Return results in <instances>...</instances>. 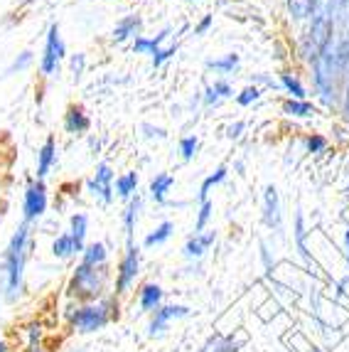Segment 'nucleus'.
<instances>
[{
    "label": "nucleus",
    "instance_id": "nucleus-1",
    "mask_svg": "<svg viewBox=\"0 0 349 352\" xmlns=\"http://www.w3.org/2000/svg\"><path fill=\"white\" fill-rule=\"evenodd\" d=\"M27 256H30V224L25 222L12 234L5 254L0 258V298L5 300V303H15L23 296V276H25Z\"/></svg>",
    "mask_w": 349,
    "mask_h": 352
},
{
    "label": "nucleus",
    "instance_id": "nucleus-2",
    "mask_svg": "<svg viewBox=\"0 0 349 352\" xmlns=\"http://www.w3.org/2000/svg\"><path fill=\"white\" fill-rule=\"evenodd\" d=\"M113 308H116L113 300H93V303L69 308V311H67V320H69V325L76 333H84V335L99 333V330H104L113 318H118V313L113 311Z\"/></svg>",
    "mask_w": 349,
    "mask_h": 352
},
{
    "label": "nucleus",
    "instance_id": "nucleus-3",
    "mask_svg": "<svg viewBox=\"0 0 349 352\" xmlns=\"http://www.w3.org/2000/svg\"><path fill=\"white\" fill-rule=\"evenodd\" d=\"M106 283H109V269L106 266H87L79 264L71 274L69 281V296L76 300H101L106 291Z\"/></svg>",
    "mask_w": 349,
    "mask_h": 352
},
{
    "label": "nucleus",
    "instance_id": "nucleus-4",
    "mask_svg": "<svg viewBox=\"0 0 349 352\" xmlns=\"http://www.w3.org/2000/svg\"><path fill=\"white\" fill-rule=\"evenodd\" d=\"M332 30H335V6L327 3L317 8V12L313 15V25L305 37V57L315 62V57L332 42Z\"/></svg>",
    "mask_w": 349,
    "mask_h": 352
},
{
    "label": "nucleus",
    "instance_id": "nucleus-5",
    "mask_svg": "<svg viewBox=\"0 0 349 352\" xmlns=\"http://www.w3.org/2000/svg\"><path fill=\"white\" fill-rule=\"evenodd\" d=\"M315 67V87L322 94L325 104L335 101V79L339 76L337 57H335V42H330L325 50H322L313 62Z\"/></svg>",
    "mask_w": 349,
    "mask_h": 352
},
{
    "label": "nucleus",
    "instance_id": "nucleus-6",
    "mask_svg": "<svg viewBox=\"0 0 349 352\" xmlns=\"http://www.w3.org/2000/svg\"><path fill=\"white\" fill-rule=\"evenodd\" d=\"M140 274V252L135 244H128L126 256L121 258L116 271V296H123L135 283V276Z\"/></svg>",
    "mask_w": 349,
    "mask_h": 352
},
{
    "label": "nucleus",
    "instance_id": "nucleus-7",
    "mask_svg": "<svg viewBox=\"0 0 349 352\" xmlns=\"http://www.w3.org/2000/svg\"><path fill=\"white\" fill-rule=\"evenodd\" d=\"M190 316V308L180 303H168V305H160L155 313H153L150 323H148V335L150 338H157V335H163L165 330L170 328L172 320H180V318Z\"/></svg>",
    "mask_w": 349,
    "mask_h": 352
},
{
    "label": "nucleus",
    "instance_id": "nucleus-8",
    "mask_svg": "<svg viewBox=\"0 0 349 352\" xmlns=\"http://www.w3.org/2000/svg\"><path fill=\"white\" fill-rule=\"evenodd\" d=\"M65 42L59 35V25H52L49 32H47V45H45V54H42V74H54L59 67V62L65 59Z\"/></svg>",
    "mask_w": 349,
    "mask_h": 352
},
{
    "label": "nucleus",
    "instance_id": "nucleus-9",
    "mask_svg": "<svg viewBox=\"0 0 349 352\" xmlns=\"http://www.w3.org/2000/svg\"><path fill=\"white\" fill-rule=\"evenodd\" d=\"M25 222H32V219L42 217L47 212V188L42 180H30L27 182V192H25Z\"/></svg>",
    "mask_w": 349,
    "mask_h": 352
},
{
    "label": "nucleus",
    "instance_id": "nucleus-10",
    "mask_svg": "<svg viewBox=\"0 0 349 352\" xmlns=\"http://www.w3.org/2000/svg\"><path fill=\"white\" fill-rule=\"evenodd\" d=\"M111 182H113V170H111V165L101 163L99 168H96V177L89 180V190H91L93 195H99L101 200L109 205V202L113 200V188H111Z\"/></svg>",
    "mask_w": 349,
    "mask_h": 352
},
{
    "label": "nucleus",
    "instance_id": "nucleus-11",
    "mask_svg": "<svg viewBox=\"0 0 349 352\" xmlns=\"http://www.w3.org/2000/svg\"><path fill=\"white\" fill-rule=\"evenodd\" d=\"M280 197L273 185H268L263 192V222L271 229H280Z\"/></svg>",
    "mask_w": 349,
    "mask_h": 352
},
{
    "label": "nucleus",
    "instance_id": "nucleus-12",
    "mask_svg": "<svg viewBox=\"0 0 349 352\" xmlns=\"http://www.w3.org/2000/svg\"><path fill=\"white\" fill-rule=\"evenodd\" d=\"M244 345V338H234V335H212L210 340L199 347V352H239V347Z\"/></svg>",
    "mask_w": 349,
    "mask_h": 352
},
{
    "label": "nucleus",
    "instance_id": "nucleus-13",
    "mask_svg": "<svg viewBox=\"0 0 349 352\" xmlns=\"http://www.w3.org/2000/svg\"><path fill=\"white\" fill-rule=\"evenodd\" d=\"M216 241L214 232H199V234L190 236L185 244V256L187 258H202L204 254L210 252V247Z\"/></svg>",
    "mask_w": 349,
    "mask_h": 352
},
{
    "label": "nucleus",
    "instance_id": "nucleus-14",
    "mask_svg": "<svg viewBox=\"0 0 349 352\" xmlns=\"http://www.w3.org/2000/svg\"><path fill=\"white\" fill-rule=\"evenodd\" d=\"M163 288L157 286V283H146V286L140 288L138 294V305L143 313H155L160 305H163Z\"/></svg>",
    "mask_w": 349,
    "mask_h": 352
},
{
    "label": "nucleus",
    "instance_id": "nucleus-15",
    "mask_svg": "<svg viewBox=\"0 0 349 352\" xmlns=\"http://www.w3.org/2000/svg\"><path fill=\"white\" fill-rule=\"evenodd\" d=\"M54 160H57V143L49 135L45 141V146L40 148V153H37V180H45L49 168L54 165Z\"/></svg>",
    "mask_w": 349,
    "mask_h": 352
},
{
    "label": "nucleus",
    "instance_id": "nucleus-16",
    "mask_svg": "<svg viewBox=\"0 0 349 352\" xmlns=\"http://www.w3.org/2000/svg\"><path fill=\"white\" fill-rule=\"evenodd\" d=\"M89 126H91V121H89V116L84 113L82 106H71L69 111H67V116H65L67 133L82 135V133H87V131H89Z\"/></svg>",
    "mask_w": 349,
    "mask_h": 352
},
{
    "label": "nucleus",
    "instance_id": "nucleus-17",
    "mask_svg": "<svg viewBox=\"0 0 349 352\" xmlns=\"http://www.w3.org/2000/svg\"><path fill=\"white\" fill-rule=\"evenodd\" d=\"M87 229H89V219L87 214H82V212H76V214H71V222H69V234L71 239H74V247L76 252L82 254L84 252V239H87Z\"/></svg>",
    "mask_w": 349,
    "mask_h": 352
},
{
    "label": "nucleus",
    "instance_id": "nucleus-18",
    "mask_svg": "<svg viewBox=\"0 0 349 352\" xmlns=\"http://www.w3.org/2000/svg\"><path fill=\"white\" fill-rule=\"evenodd\" d=\"M106 258H109V249L101 241H91L82 252V264L87 266H106Z\"/></svg>",
    "mask_w": 349,
    "mask_h": 352
},
{
    "label": "nucleus",
    "instance_id": "nucleus-19",
    "mask_svg": "<svg viewBox=\"0 0 349 352\" xmlns=\"http://www.w3.org/2000/svg\"><path fill=\"white\" fill-rule=\"evenodd\" d=\"M172 185H174V177L168 175V173H160V175H155L150 182V197L157 205H165V195L170 192Z\"/></svg>",
    "mask_w": 349,
    "mask_h": 352
},
{
    "label": "nucleus",
    "instance_id": "nucleus-20",
    "mask_svg": "<svg viewBox=\"0 0 349 352\" xmlns=\"http://www.w3.org/2000/svg\"><path fill=\"white\" fill-rule=\"evenodd\" d=\"M317 8H320V0H288V10L295 20L313 18Z\"/></svg>",
    "mask_w": 349,
    "mask_h": 352
},
{
    "label": "nucleus",
    "instance_id": "nucleus-21",
    "mask_svg": "<svg viewBox=\"0 0 349 352\" xmlns=\"http://www.w3.org/2000/svg\"><path fill=\"white\" fill-rule=\"evenodd\" d=\"M140 30V18L138 15H128V18H123L121 23L113 28V42H123L133 37L135 32Z\"/></svg>",
    "mask_w": 349,
    "mask_h": 352
},
{
    "label": "nucleus",
    "instance_id": "nucleus-22",
    "mask_svg": "<svg viewBox=\"0 0 349 352\" xmlns=\"http://www.w3.org/2000/svg\"><path fill=\"white\" fill-rule=\"evenodd\" d=\"M52 254L57 258H71L76 256V247H74V239H71L69 232H65V234H59L57 239L52 241Z\"/></svg>",
    "mask_w": 349,
    "mask_h": 352
},
{
    "label": "nucleus",
    "instance_id": "nucleus-23",
    "mask_svg": "<svg viewBox=\"0 0 349 352\" xmlns=\"http://www.w3.org/2000/svg\"><path fill=\"white\" fill-rule=\"evenodd\" d=\"M168 35H170V30H163V32L155 37H138L133 45L135 54H155L157 50H160V42H163Z\"/></svg>",
    "mask_w": 349,
    "mask_h": 352
},
{
    "label": "nucleus",
    "instance_id": "nucleus-24",
    "mask_svg": "<svg viewBox=\"0 0 349 352\" xmlns=\"http://www.w3.org/2000/svg\"><path fill=\"white\" fill-rule=\"evenodd\" d=\"M138 210H140V200H131V205L123 212V229H126V236H128V244H133V232H135V222H138Z\"/></svg>",
    "mask_w": 349,
    "mask_h": 352
},
{
    "label": "nucleus",
    "instance_id": "nucleus-25",
    "mask_svg": "<svg viewBox=\"0 0 349 352\" xmlns=\"http://www.w3.org/2000/svg\"><path fill=\"white\" fill-rule=\"evenodd\" d=\"M135 188H138V173H126V175L116 177V192L123 200H131Z\"/></svg>",
    "mask_w": 349,
    "mask_h": 352
},
{
    "label": "nucleus",
    "instance_id": "nucleus-26",
    "mask_svg": "<svg viewBox=\"0 0 349 352\" xmlns=\"http://www.w3.org/2000/svg\"><path fill=\"white\" fill-rule=\"evenodd\" d=\"M172 232H174V224L172 222H163V224H157L155 229H153L150 234L146 236V247L150 249V247H157V244H165V241L172 236Z\"/></svg>",
    "mask_w": 349,
    "mask_h": 352
},
{
    "label": "nucleus",
    "instance_id": "nucleus-27",
    "mask_svg": "<svg viewBox=\"0 0 349 352\" xmlns=\"http://www.w3.org/2000/svg\"><path fill=\"white\" fill-rule=\"evenodd\" d=\"M305 236H308V232H305V217H303V212H297L295 214V247H297V254H300L305 261H310V252H308V244H305Z\"/></svg>",
    "mask_w": 349,
    "mask_h": 352
},
{
    "label": "nucleus",
    "instance_id": "nucleus-28",
    "mask_svg": "<svg viewBox=\"0 0 349 352\" xmlns=\"http://www.w3.org/2000/svg\"><path fill=\"white\" fill-rule=\"evenodd\" d=\"M283 111L291 113V116H297V118H308L315 113V109H313V104H308L305 99H288L283 106Z\"/></svg>",
    "mask_w": 349,
    "mask_h": 352
},
{
    "label": "nucleus",
    "instance_id": "nucleus-29",
    "mask_svg": "<svg viewBox=\"0 0 349 352\" xmlns=\"http://www.w3.org/2000/svg\"><path fill=\"white\" fill-rule=\"evenodd\" d=\"M207 67L214 72H221V74H232L236 67H239V54H224L219 59H210Z\"/></svg>",
    "mask_w": 349,
    "mask_h": 352
},
{
    "label": "nucleus",
    "instance_id": "nucleus-30",
    "mask_svg": "<svg viewBox=\"0 0 349 352\" xmlns=\"http://www.w3.org/2000/svg\"><path fill=\"white\" fill-rule=\"evenodd\" d=\"M280 84H283V87L288 89V94H291L293 99H305V87L300 82H297L295 76L280 74Z\"/></svg>",
    "mask_w": 349,
    "mask_h": 352
},
{
    "label": "nucleus",
    "instance_id": "nucleus-31",
    "mask_svg": "<svg viewBox=\"0 0 349 352\" xmlns=\"http://www.w3.org/2000/svg\"><path fill=\"white\" fill-rule=\"evenodd\" d=\"M224 180H227V168H219L214 175H210L207 180L202 182V188H199V200H207V192H210V188H214V185H219V182H224Z\"/></svg>",
    "mask_w": 349,
    "mask_h": 352
},
{
    "label": "nucleus",
    "instance_id": "nucleus-32",
    "mask_svg": "<svg viewBox=\"0 0 349 352\" xmlns=\"http://www.w3.org/2000/svg\"><path fill=\"white\" fill-rule=\"evenodd\" d=\"M212 210H214V205H212L210 200H202V207H199V214H197V224H194V234L204 232L207 222L212 219Z\"/></svg>",
    "mask_w": 349,
    "mask_h": 352
},
{
    "label": "nucleus",
    "instance_id": "nucleus-33",
    "mask_svg": "<svg viewBox=\"0 0 349 352\" xmlns=\"http://www.w3.org/2000/svg\"><path fill=\"white\" fill-rule=\"evenodd\" d=\"M197 148H199V141L197 135H187L180 141V153H182V160H192L197 155Z\"/></svg>",
    "mask_w": 349,
    "mask_h": 352
},
{
    "label": "nucleus",
    "instance_id": "nucleus-34",
    "mask_svg": "<svg viewBox=\"0 0 349 352\" xmlns=\"http://www.w3.org/2000/svg\"><path fill=\"white\" fill-rule=\"evenodd\" d=\"M258 99H261V89H258V87H246L244 91L236 96L239 106H251V104H256Z\"/></svg>",
    "mask_w": 349,
    "mask_h": 352
},
{
    "label": "nucleus",
    "instance_id": "nucleus-35",
    "mask_svg": "<svg viewBox=\"0 0 349 352\" xmlns=\"http://www.w3.org/2000/svg\"><path fill=\"white\" fill-rule=\"evenodd\" d=\"M25 335H27V345H42V325L40 323H30L25 328Z\"/></svg>",
    "mask_w": 349,
    "mask_h": 352
},
{
    "label": "nucleus",
    "instance_id": "nucleus-36",
    "mask_svg": "<svg viewBox=\"0 0 349 352\" xmlns=\"http://www.w3.org/2000/svg\"><path fill=\"white\" fill-rule=\"evenodd\" d=\"M177 52V45H172V47H168V50H157L155 54H153V67H160V65H165L172 54Z\"/></svg>",
    "mask_w": 349,
    "mask_h": 352
},
{
    "label": "nucleus",
    "instance_id": "nucleus-37",
    "mask_svg": "<svg viewBox=\"0 0 349 352\" xmlns=\"http://www.w3.org/2000/svg\"><path fill=\"white\" fill-rule=\"evenodd\" d=\"M305 146H308L310 153H322L327 148V141L322 138V135H310L308 141H305Z\"/></svg>",
    "mask_w": 349,
    "mask_h": 352
},
{
    "label": "nucleus",
    "instance_id": "nucleus-38",
    "mask_svg": "<svg viewBox=\"0 0 349 352\" xmlns=\"http://www.w3.org/2000/svg\"><path fill=\"white\" fill-rule=\"evenodd\" d=\"M335 8H337L335 12H337L339 23L349 30V0H337V6H335Z\"/></svg>",
    "mask_w": 349,
    "mask_h": 352
},
{
    "label": "nucleus",
    "instance_id": "nucleus-39",
    "mask_svg": "<svg viewBox=\"0 0 349 352\" xmlns=\"http://www.w3.org/2000/svg\"><path fill=\"white\" fill-rule=\"evenodd\" d=\"M30 62H32V52H23V54H20V59H15V62H12V65H10V69H8V74H12V72H15V69H25V67H27L30 65Z\"/></svg>",
    "mask_w": 349,
    "mask_h": 352
},
{
    "label": "nucleus",
    "instance_id": "nucleus-40",
    "mask_svg": "<svg viewBox=\"0 0 349 352\" xmlns=\"http://www.w3.org/2000/svg\"><path fill=\"white\" fill-rule=\"evenodd\" d=\"M216 91V96H219V99H227V96H232L234 91H232V87H229L227 82H214V87H212Z\"/></svg>",
    "mask_w": 349,
    "mask_h": 352
},
{
    "label": "nucleus",
    "instance_id": "nucleus-41",
    "mask_svg": "<svg viewBox=\"0 0 349 352\" xmlns=\"http://www.w3.org/2000/svg\"><path fill=\"white\" fill-rule=\"evenodd\" d=\"M212 23H214V18H212V15H204L197 28H194V35H207V30L212 28Z\"/></svg>",
    "mask_w": 349,
    "mask_h": 352
},
{
    "label": "nucleus",
    "instance_id": "nucleus-42",
    "mask_svg": "<svg viewBox=\"0 0 349 352\" xmlns=\"http://www.w3.org/2000/svg\"><path fill=\"white\" fill-rule=\"evenodd\" d=\"M246 129V124H244V121H236V124H232V126H229V129H227V135H229V138H232V141H234V138H239V135H241V131H244Z\"/></svg>",
    "mask_w": 349,
    "mask_h": 352
},
{
    "label": "nucleus",
    "instance_id": "nucleus-43",
    "mask_svg": "<svg viewBox=\"0 0 349 352\" xmlns=\"http://www.w3.org/2000/svg\"><path fill=\"white\" fill-rule=\"evenodd\" d=\"M71 69H74V76H76V79L82 76V69H84V54H76V57L71 59Z\"/></svg>",
    "mask_w": 349,
    "mask_h": 352
},
{
    "label": "nucleus",
    "instance_id": "nucleus-44",
    "mask_svg": "<svg viewBox=\"0 0 349 352\" xmlns=\"http://www.w3.org/2000/svg\"><path fill=\"white\" fill-rule=\"evenodd\" d=\"M216 101H219V96H216V91L210 87V89H207V91H204V104L212 106V104H216Z\"/></svg>",
    "mask_w": 349,
    "mask_h": 352
},
{
    "label": "nucleus",
    "instance_id": "nucleus-45",
    "mask_svg": "<svg viewBox=\"0 0 349 352\" xmlns=\"http://www.w3.org/2000/svg\"><path fill=\"white\" fill-rule=\"evenodd\" d=\"M143 131H148V133H146L148 138H153V135H157V138H165V131L163 129H153V126L146 124V126H143Z\"/></svg>",
    "mask_w": 349,
    "mask_h": 352
},
{
    "label": "nucleus",
    "instance_id": "nucleus-46",
    "mask_svg": "<svg viewBox=\"0 0 349 352\" xmlns=\"http://www.w3.org/2000/svg\"><path fill=\"white\" fill-rule=\"evenodd\" d=\"M344 254H347V261H349V227L344 232Z\"/></svg>",
    "mask_w": 349,
    "mask_h": 352
},
{
    "label": "nucleus",
    "instance_id": "nucleus-47",
    "mask_svg": "<svg viewBox=\"0 0 349 352\" xmlns=\"http://www.w3.org/2000/svg\"><path fill=\"white\" fill-rule=\"evenodd\" d=\"M344 116L349 118V87H347V96H344Z\"/></svg>",
    "mask_w": 349,
    "mask_h": 352
},
{
    "label": "nucleus",
    "instance_id": "nucleus-48",
    "mask_svg": "<svg viewBox=\"0 0 349 352\" xmlns=\"http://www.w3.org/2000/svg\"><path fill=\"white\" fill-rule=\"evenodd\" d=\"M27 352H45L42 345H27Z\"/></svg>",
    "mask_w": 349,
    "mask_h": 352
},
{
    "label": "nucleus",
    "instance_id": "nucleus-49",
    "mask_svg": "<svg viewBox=\"0 0 349 352\" xmlns=\"http://www.w3.org/2000/svg\"><path fill=\"white\" fill-rule=\"evenodd\" d=\"M0 352H10V345H8V342L3 340V338H0Z\"/></svg>",
    "mask_w": 349,
    "mask_h": 352
},
{
    "label": "nucleus",
    "instance_id": "nucleus-50",
    "mask_svg": "<svg viewBox=\"0 0 349 352\" xmlns=\"http://www.w3.org/2000/svg\"><path fill=\"white\" fill-rule=\"evenodd\" d=\"M187 3H194V0H187Z\"/></svg>",
    "mask_w": 349,
    "mask_h": 352
}]
</instances>
